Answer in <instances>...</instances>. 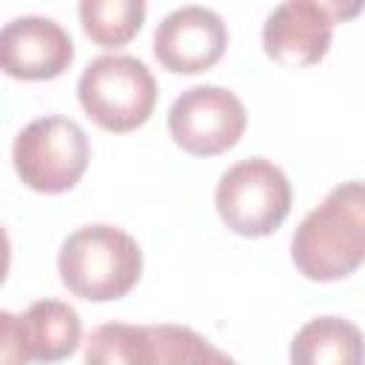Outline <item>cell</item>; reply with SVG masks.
Returning a JSON list of instances; mask_svg holds the SVG:
<instances>
[{"label": "cell", "mask_w": 365, "mask_h": 365, "mask_svg": "<svg viewBox=\"0 0 365 365\" xmlns=\"http://www.w3.org/2000/svg\"><path fill=\"white\" fill-rule=\"evenodd\" d=\"M291 259L311 282L345 279L365 262V182L331 188L305 214L291 237Z\"/></svg>", "instance_id": "1"}, {"label": "cell", "mask_w": 365, "mask_h": 365, "mask_svg": "<svg viewBox=\"0 0 365 365\" xmlns=\"http://www.w3.org/2000/svg\"><path fill=\"white\" fill-rule=\"evenodd\" d=\"M57 271L74 297L111 302L125 297L140 282L143 251L137 240L117 225H83L63 240Z\"/></svg>", "instance_id": "2"}, {"label": "cell", "mask_w": 365, "mask_h": 365, "mask_svg": "<svg viewBox=\"0 0 365 365\" xmlns=\"http://www.w3.org/2000/svg\"><path fill=\"white\" fill-rule=\"evenodd\" d=\"M77 100L100 128L125 134L148 123L157 103V80L131 54H103L83 68Z\"/></svg>", "instance_id": "3"}, {"label": "cell", "mask_w": 365, "mask_h": 365, "mask_svg": "<svg viewBox=\"0 0 365 365\" xmlns=\"http://www.w3.org/2000/svg\"><path fill=\"white\" fill-rule=\"evenodd\" d=\"M91 160V145L80 123L63 114L31 120L11 145V163L26 188L63 194L80 182Z\"/></svg>", "instance_id": "4"}, {"label": "cell", "mask_w": 365, "mask_h": 365, "mask_svg": "<svg viewBox=\"0 0 365 365\" xmlns=\"http://www.w3.org/2000/svg\"><path fill=\"white\" fill-rule=\"evenodd\" d=\"M291 182L265 157H248L222 171L214 205L220 220L240 237H268L291 214Z\"/></svg>", "instance_id": "5"}, {"label": "cell", "mask_w": 365, "mask_h": 365, "mask_svg": "<svg viewBox=\"0 0 365 365\" xmlns=\"http://www.w3.org/2000/svg\"><path fill=\"white\" fill-rule=\"evenodd\" d=\"M242 100L222 86H191L168 108L174 143L194 157H217L234 148L245 131Z\"/></svg>", "instance_id": "6"}, {"label": "cell", "mask_w": 365, "mask_h": 365, "mask_svg": "<svg viewBox=\"0 0 365 365\" xmlns=\"http://www.w3.org/2000/svg\"><path fill=\"white\" fill-rule=\"evenodd\" d=\"M356 11H362V3L356 6L317 3V0L279 3L262 26L265 54L285 68L314 66L328 54L334 26Z\"/></svg>", "instance_id": "7"}, {"label": "cell", "mask_w": 365, "mask_h": 365, "mask_svg": "<svg viewBox=\"0 0 365 365\" xmlns=\"http://www.w3.org/2000/svg\"><path fill=\"white\" fill-rule=\"evenodd\" d=\"M80 314L60 299H37L26 314H0V365L60 362L80 345Z\"/></svg>", "instance_id": "8"}, {"label": "cell", "mask_w": 365, "mask_h": 365, "mask_svg": "<svg viewBox=\"0 0 365 365\" xmlns=\"http://www.w3.org/2000/svg\"><path fill=\"white\" fill-rule=\"evenodd\" d=\"M228 46L222 17L205 6H180L154 31V57L171 74L208 71Z\"/></svg>", "instance_id": "9"}, {"label": "cell", "mask_w": 365, "mask_h": 365, "mask_svg": "<svg viewBox=\"0 0 365 365\" xmlns=\"http://www.w3.org/2000/svg\"><path fill=\"white\" fill-rule=\"evenodd\" d=\"M71 60L74 43L51 17H14L0 31V66L14 80H54Z\"/></svg>", "instance_id": "10"}, {"label": "cell", "mask_w": 365, "mask_h": 365, "mask_svg": "<svg viewBox=\"0 0 365 365\" xmlns=\"http://www.w3.org/2000/svg\"><path fill=\"white\" fill-rule=\"evenodd\" d=\"M291 365H365V336L342 317H314L291 339Z\"/></svg>", "instance_id": "11"}, {"label": "cell", "mask_w": 365, "mask_h": 365, "mask_svg": "<svg viewBox=\"0 0 365 365\" xmlns=\"http://www.w3.org/2000/svg\"><path fill=\"white\" fill-rule=\"evenodd\" d=\"M86 365H160L151 325L106 322L86 339Z\"/></svg>", "instance_id": "12"}, {"label": "cell", "mask_w": 365, "mask_h": 365, "mask_svg": "<svg viewBox=\"0 0 365 365\" xmlns=\"http://www.w3.org/2000/svg\"><path fill=\"white\" fill-rule=\"evenodd\" d=\"M77 11L86 37L103 48L125 46L145 20L143 0H83Z\"/></svg>", "instance_id": "13"}, {"label": "cell", "mask_w": 365, "mask_h": 365, "mask_svg": "<svg viewBox=\"0 0 365 365\" xmlns=\"http://www.w3.org/2000/svg\"><path fill=\"white\" fill-rule=\"evenodd\" d=\"M160 365H237L228 354L211 345L202 334L185 325H151Z\"/></svg>", "instance_id": "14"}]
</instances>
